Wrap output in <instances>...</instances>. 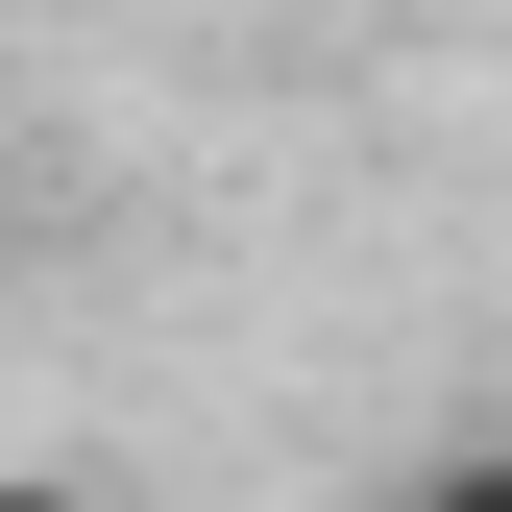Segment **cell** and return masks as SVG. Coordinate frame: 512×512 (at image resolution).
Wrapping results in <instances>:
<instances>
[{"instance_id":"6da1fadb","label":"cell","mask_w":512,"mask_h":512,"mask_svg":"<svg viewBox=\"0 0 512 512\" xmlns=\"http://www.w3.org/2000/svg\"><path fill=\"white\" fill-rule=\"evenodd\" d=\"M415 512H512V439H464V464H439V488H415Z\"/></svg>"},{"instance_id":"7a4b0ae2","label":"cell","mask_w":512,"mask_h":512,"mask_svg":"<svg viewBox=\"0 0 512 512\" xmlns=\"http://www.w3.org/2000/svg\"><path fill=\"white\" fill-rule=\"evenodd\" d=\"M0 512H98V488H74V464H0Z\"/></svg>"}]
</instances>
